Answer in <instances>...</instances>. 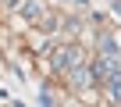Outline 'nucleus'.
<instances>
[{
	"instance_id": "f257e3e1",
	"label": "nucleus",
	"mask_w": 121,
	"mask_h": 107,
	"mask_svg": "<svg viewBox=\"0 0 121 107\" xmlns=\"http://www.w3.org/2000/svg\"><path fill=\"white\" fill-rule=\"evenodd\" d=\"M78 61H82V54H78L75 46H64V50L53 54V68H57V71H71V68H78Z\"/></svg>"
},
{
	"instance_id": "f03ea898",
	"label": "nucleus",
	"mask_w": 121,
	"mask_h": 107,
	"mask_svg": "<svg viewBox=\"0 0 121 107\" xmlns=\"http://www.w3.org/2000/svg\"><path fill=\"white\" fill-rule=\"evenodd\" d=\"M25 18H29V22L43 18V0H29V4H25Z\"/></svg>"
},
{
	"instance_id": "7ed1b4c3",
	"label": "nucleus",
	"mask_w": 121,
	"mask_h": 107,
	"mask_svg": "<svg viewBox=\"0 0 121 107\" xmlns=\"http://www.w3.org/2000/svg\"><path fill=\"white\" fill-rule=\"evenodd\" d=\"M100 50L107 54V57H114V54H117V43H114L110 36H103V39H100Z\"/></svg>"
},
{
	"instance_id": "20e7f679",
	"label": "nucleus",
	"mask_w": 121,
	"mask_h": 107,
	"mask_svg": "<svg viewBox=\"0 0 121 107\" xmlns=\"http://www.w3.org/2000/svg\"><path fill=\"white\" fill-rule=\"evenodd\" d=\"M114 14H117V18H121V0H114Z\"/></svg>"
}]
</instances>
